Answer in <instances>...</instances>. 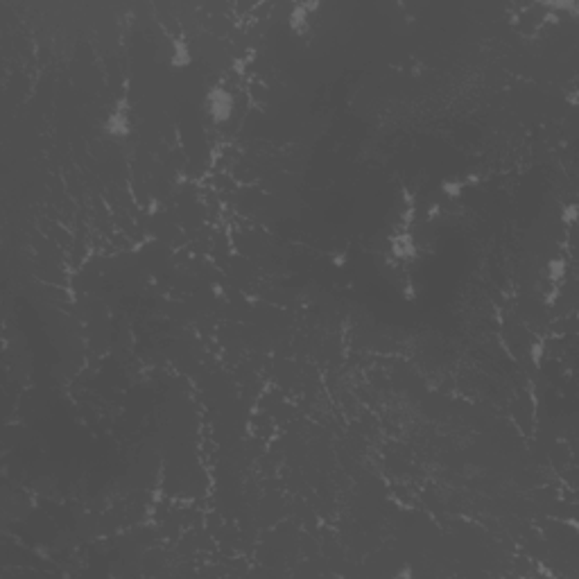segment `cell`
<instances>
[{"label":"cell","instance_id":"1","mask_svg":"<svg viewBox=\"0 0 579 579\" xmlns=\"http://www.w3.org/2000/svg\"><path fill=\"white\" fill-rule=\"evenodd\" d=\"M206 107H208V113L213 118V122H226L231 118V113H233V95L229 91L215 86L206 95Z\"/></svg>","mask_w":579,"mask_h":579},{"label":"cell","instance_id":"2","mask_svg":"<svg viewBox=\"0 0 579 579\" xmlns=\"http://www.w3.org/2000/svg\"><path fill=\"white\" fill-rule=\"evenodd\" d=\"M104 131L113 138H122V136H129L131 131V118H129V100L122 97L113 111L107 116L104 120Z\"/></svg>","mask_w":579,"mask_h":579},{"label":"cell","instance_id":"3","mask_svg":"<svg viewBox=\"0 0 579 579\" xmlns=\"http://www.w3.org/2000/svg\"><path fill=\"white\" fill-rule=\"evenodd\" d=\"M319 5L317 3H310V5H297L294 7V12L290 14V28L294 30V32L303 34L308 30V18H310V12L312 9H317Z\"/></svg>","mask_w":579,"mask_h":579},{"label":"cell","instance_id":"4","mask_svg":"<svg viewBox=\"0 0 579 579\" xmlns=\"http://www.w3.org/2000/svg\"><path fill=\"white\" fill-rule=\"evenodd\" d=\"M193 61V55H190V48L183 39H177L172 43V57H170V64L174 68H186V66Z\"/></svg>","mask_w":579,"mask_h":579},{"label":"cell","instance_id":"5","mask_svg":"<svg viewBox=\"0 0 579 579\" xmlns=\"http://www.w3.org/2000/svg\"><path fill=\"white\" fill-rule=\"evenodd\" d=\"M441 190L448 195L451 199H459L464 193V181H457V179H446L441 183Z\"/></svg>","mask_w":579,"mask_h":579},{"label":"cell","instance_id":"6","mask_svg":"<svg viewBox=\"0 0 579 579\" xmlns=\"http://www.w3.org/2000/svg\"><path fill=\"white\" fill-rule=\"evenodd\" d=\"M547 270H550V278L552 281H559V278L563 276V272H566V262L561 260V258H555V260L547 265Z\"/></svg>","mask_w":579,"mask_h":579},{"label":"cell","instance_id":"7","mask_svg":"<svg viewBox=\"0 0 579 579\" xmlns=\"http://www.w3.org/2000/svg\"><path fill=\"white\" fill-rule=\"evenodd\" d=\"M541 358H543V344H534L532 346V360H534V364H541Z\"/></svg>","mask_w":579,"mask_h":579},{"label":"cell","instance_id":"8","mask_svg":"<svg viewBox=\"0 0 579 579\" xmlns=\"http://www.w3.org/2000/svg\"><path fill=\"white\" fill-rule=\"evenodd\" d=\"M333 262H335V265H337V267H342L344 262H346V253H337V256L333 258Z\"/></svg>","mask_w":579,"mask_h":579},{"label":"cell","instance_id":"9","mask_svg":"<svg viewBox=\"0 0 579 579\" xmlns=\"http://www.w3.org/2000/svg\"><path fill=\"white\" fill-rule=\"evenodd\" d=\"M575 213H577V206H568V210H566V215H568V217H566V220H568V222H572V220H575Z\"/></svg>","mask_w":579,"mask_h":579},{"label":"cell","instance_id":"10","mask_svg":"<svg viewBox=\"0 0 579 579\" xmlns=\"http://www.w3.org/2000/svg\"><path fill=\"white\" fill-rule=\"evenodd\" d=\"M410 575H412V572L407 570V568H405V570H401V572H396V577H410Z\"/></svg>","mask_w":579,"mask_h":579}]
</instances>
